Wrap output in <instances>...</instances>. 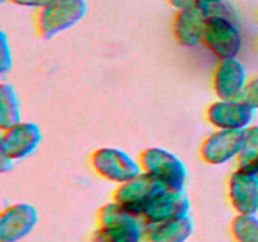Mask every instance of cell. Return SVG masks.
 Wrapping results in <instances>:
<instances>
[{
  "instance_id": "1",
  "label": "cell",
  "mask_w": 258,
  "mask_h": 242,
  "mask_svg": "<svg viewBox=\"0 0 258 242\" xmlns=\"http://www.w3.org/2000/svg\"><path fill=\"white\" fill-rule=\"evenodd\" d=\"M145 224L123 207L111 201L97 212V227L91 234V242H143Z\"/></svg>"
},
{
  "instance_id": "2",
  "label": "cell",
  "mask_w": 258,
  "mask_h": 242,
  "mask_svg": "<svg viewBox=\"0 0 258 242\" xmlns=\"http://www.w3.org/2000/svg\"><path fill=\"white\" fill-rule=\"evenodd\" d=\"M87 13L86 0H52L34 15V28L43 39H52L55 35L75 27Z\"/></svg>"
},
{
  "instance_id": "3",
  "label": "cell",
  "mask_w": 258,
  "mask_h": 242,
  "mask_svg": "<svg viewBox=\"0 0 258 242\" xmlns=\"http://www.w3.org/2000/svg\"><path fill=\"white\" fill-rule=\"evenodd\" d=\"M141 170L158 179L166 189L184 191L188 170L179 156L159 146L144 149L139 155Z\"/></svg>"
},
{
  "instance_id": "4",
  "label": "cell",
  "mask_w": 258,
  "mask_h": 242,
  "mask_svg": "<svg viewBox=\"0 0 258 242\" xmlns=\"http://www.w3.org/2000/svg\"><path fill=\"white\" fill-rule=\"evenodd\" d=\"M90 164L100 178L115 184L125 183L140 174L139 160L118 148H98L91 154Z\"/></svg>"
},
{
  "instance_id": "5",
  "label": "cell",
  "mask_w": 258,
  "mask_h": 242,
  "mask_svg": "<svg viewBox=\"0 0 258 242\" xmlns=\"http://www.w3.org/2000/svg\"><path fill=\"white\" fill-rule=\"evenodd\" d=\"M202 43L219 59L234 58L242 49L241 30L231 18L208 17Z\"/></svg>"
},
{
  "instance_id": "6",
  "label": "cell",
  "mask_w": 258,
  "mask_h": 242,
  "mask_svg": "<svg viewBox=\"0 0 258 242\" xmlns=\"http://www.w3.org/2000/svg\"><path fill=\"white\" fill-rule=\"evenodd\" d=\"M163 189L166 188L158 179L145 171H141L130 180L117 184L113 192L112 201L140 218L144 207Z\"/></svg>"
},
{
  "instance_id": "7",
  "label": "cell",
  "mask_w": 258,
  "mask_h": 242,
  "mask_svg": "<svg viewBox=\"0 0 258 242\" xmlns=\"http://www.w3.org/2000/svg\"><path fill=\"white\" fill-rule=\"evenodd\" d=\"M190 211V201L184 191L163 189L149 201L140 214V219L145 226L160 223L169 219L188 216Z\"/></svg>"
},
{
  "instance_id": "8",
  "label": "cell",
  "mask_w": 258,
  "mask_h": 242,
  "mask_svg": "<svg viewBox=\"0 0 258 242\" xmlns=\"http://www.w3.org/2000/svg\"><path fill=\"white\" fill-rule=\"evenodd\" d=\"M254 110L242 102L239 98L221 100L212 102L206 110V118L216 130H238L252 125Z\"/></svg>"
},
{
  "instance_id": "9",
  "label": "cell",
  "mask_w": 258,
  "mask_h": 242,
  "mask_svg": "<svg viewBox=\"0 0 258 242\" xmlns=\"http://www.w3.org/2000/svg\"><path fill=\"white\" fill-rule=\"evenodd\" d=\"M42 140L40 128L30 121H20L2 130L0 153L19 161L35 151Z\"/></svg>"
},
{
  "instance_id": "10",
  "label": "cell",
  "mask_w": 258,
  "mask_h": 242,
  "mask_svg": "<svg viewBox=\"0 0 258 242\" xmlns=\"http://www.w3.org/2000/svg\"><path fill=\"white\" fill-rule=\"evenodd\" d=\"M38 219V211L32 204H10L0 214V242H19L25 238L35 228Z\"/></svg>"
},
{
  "instance_id": "11",
  "label": "cell",
  "mask_w": 258,
  "mask_h": 242,
  "mask_svg": "<svg viewBox=\"0 0 258 242\" xmlns=\"http://www.w3.org/2000/svg\"><path fill=\"white\" fill-rule=\"evenodd\" d=\"M227 196L237 214H254L258 212V175L237 168L227 180Z\"/></svg>"
},
{
  "instance_id": "12",
  "label": "cell",
  "mask_w": 258,
  "mask_h": 242,
  "mask_svg": "<svg viewBox=\"0 0 258 242\" xmlns=\"http://www.w3.org/2000/svg\"><path fill=\"white\" fill-rule=\"evenodd\" d=\"M247 81L246 67L237 57L219 59L212 75V90L221 100L238 98Z\"/></svg>"
},
{
  "instance_id": "13",
  "label": "cell",
  "mask_w": 258,
  "mask_h": 242,
  "mask_svg": "<svg viewBox=\"0 0 258 242\" xmlns=\"http://www.w3.org/2000/svg\"><path fill=\"white\" fill-rule=\"evenodd\" d=\"M242 131L216 130L202 143L199 154L204 163L209 165H224L237 159L241 148Z\"/></svg>"
},
{
  "instance_id": "14",
  "label": "cell",
  "mask_w": 258,
  "mask_h": 242,
  "mask_svg": "<svg viewBox=\"0 0 258 242\" xmlns=\"http://www.w3.org/2000/svg\"><path fill=\"white\" fill-rule=\"evenodd\" d=\"M207 18L208 17L198 3L191 7L176 10L171 24V30L176 43L186 48H193L201 44Z\"/></svg>"
},
{
  "instance_id": "15",
  "label": "cell",
  "mask_w": 258,
  "mask_h": 242,
  "mask_svg": "<svg viewBox=\"0 0 258 242\" xmlns=\"http://www.w3.org/2000/svg\"><path fill=\"white\" fill-rule=\"evenodd\" d=\"M194 232L191 217L183 216L160 223L145 226L146 242H186Z\"/></svg>"
},
{
  "instance_id": "16",
  "label": "cell",
  "mask_w": 258,
  "mask_h": 242,
  "mask_svg": "<svg viewBox=\"0 0 258 242\" xmlns=\"http://www.w3.org/2000/svg\"><path fill=\"white\" fill-rule=\"evenodd\" d=\"M22 121L20 102L17 91L10 83H0V129L10 128Z\"/></svg>"
},
{
  "instance_id": "17",
  "label": "cell",
  "mask_w": 258,
  "mask_h": 242,
  "mask_svg": "<svg viewBox=\"0 0 258 242\" xmlns=\"http://www.w3.org/2000/svg\"><path fill=\"white\" fill-rule=\"evenodd\" d=\"M238 168L256 173L258 171V125H249L242 131V141L237 156ZM258 175V174H257Z\"/></svg>"
},
{
  "instance_id": "18",
  "label": "cell",
  "mask_w": 258,
  "mask_h": 242,
  "mask_svg": "<svg viewBox=\"0 0 258 242\" xmlns=\"http://www.w3.org/2000/svg\"><path fill=\"white\" fill-rule=\"evenodd\" d=\"M229 228L236 242H258V217L256 213L236 214Z\"/></svg>"
},
{
  "instance_id": "19",
  "label": "cell",
  "mask_w": 258,
  "mask_h": 242,
  "mask_svg": "<svg viewBox=\"0 0 258 242\" xmlns=\"http://www.w3.org/2000/svg\"><path fill=\"white\" fill-rule=\"evenodd\" d=\"M199 7L204 10L207 17H227L234 19V10L228 2H212V0H199Z\"/></svg>"
},
{
  "instance_id": "20",
  "label": "cell",
  "mask_w": 258,
  "mask_h": 242,
  "mask_svg": "<svg viewBox=\"0 0 258 242\" xmlns=\"http://www.w3.org/2000/svg\"><path fill=\"white\" fill-rule=\"evenodd\" d=\"M238 98L252 110H258V75L248 78Z\"/></svg>"
},
{
  "instance_id": "21",
  "label": "cell",
  "mask_w": 258,
  "mask_h": 242,
  "mask_svg": "<svg viewBox=\"0 0 258 242\" xmlns=\"http://www.w3.org/2000/svg\"><path fill=\"white\" fill-rule=\"evenodd\" d=\"M13 67V55L10 42L5 32L0 33V72H10Z\"/></svg>"
},
{
  "instance_id": "22",
  "label": "cell",
  "mask_w": 258,
  "mask_h": 242,
  "mask_svg": "<svg viewBox=\"0 0 258 242\" xmlns=\"http://www.w3.org/2000/svg\"><path fill=\"white\" fill-rule=\"evenodd\" d=\"M8 2L20 8H29V9L39 10L44 8L45 5L49 4L52 0H8Z\"/></svg>"
},
{
  "instance_id": "23",
  "label": "cell",
  "mask_w": 258,
  "mask_h": 242,
  "mask_svg": "<svg viewBox=\"0 0 258 242\" xmlns=\"http://www.w3.org/2000/svg\"><path fill=\"white\" fill-rule=\"evenodd\" d=\"M168 4L170 5L171 8L176 10L184 9V8L191 7V5H196L199 0H166Z\"/></svg>"
},
{
  "instance_id": "24",
  "label": "cell",
  "mask_w": 258,
  "mask_h": 242,
  "mask_svg": "<svg viewBox=\"0 0 258 242\" xmlns=\"http://www.w3.org/2000/svg\"><path fill=\"white\" fill-rule=\"evenodd\" d=\"M14 163L15 160H13L10 156L0 153V170H2L3 173H7V171L12 170L13 166H14Z\"/></svg>"
},
{
  "instance_id": "25",
  "label": "cell",
  "mask_w": 258,
  "mask_h": 242,
  "mask_svg": "<svg viewBox=\"0 0 258 242\" xmlns=\"http://www.w3.org/2000/svg\"><path fill=\"white\" fill-rule=\"evenodd\" d=\"M212 2H228V0H212Z\"/></svg>"
},
{
  "instance_id": "26",
  "label": "cell",
  "mask_w": 258,
  "mask_h": 242,
  "mask_svg": "<svg viewBox=\"0 0 258 242\" xmlns=\"http://www.w3.org/2000/svg\"><path fill=\"white\" fill-rule=\"evenodd\" d=\"M257 48H258V39H257Z\"/></svg>"
},
{
  "instance_id": "27",
  "label": "cell",
  "mask_w": 258,
  "mask_h": 242,
  "mask_svg": "<svg viewBox=\"0 0 258 242\" xmlns=\"http://www.w3.org/2000/svg\"><path fill=\"white\" fill-rule=\"evenodd\" d=\"M257 17H258V12H257Z\"/></svg>"
},
{
  "instance_id": "28",
  "label": "cell",
  "mask_w": 258,
  "mask_h": 242,
  "mask_svg": "<svg viewBox=\"0 0 258 242\" xmlns=\"http://www.w3.org/2000/svg\"><path fill=\"white\" fill-rule=\"evenodd\" d=\"M257 174H258V171H257Z\"/></svg>"
},
{
  "instance_id": "29",
  "label": "cell",
  "mask_w": 258,
  "mask_h": 242,
  "mask_svg": "<svg viewBox=\"0 0 258 242\" xmlns=\"http://www.w3.org/2000/svg\"><path fill=\"white\" fill-rule=\"evenodd\" d=\"M186 242H189V241H186Z\"/></svg>"
}]
</instances>
